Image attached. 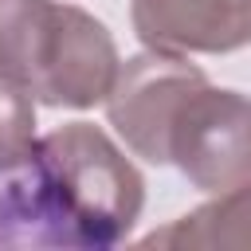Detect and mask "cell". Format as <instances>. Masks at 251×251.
<instances>
[{
  "label": "cell",
  "mask_w": 251,
  "mask_h": 251,
  "mask_svg": "<svg viewBox=\"0 0 251 251\" xmlns=\"http://www.w3.org/2000/svg\"><path fill=\"white\" fill-rule=\"evenodd\" d=\"M145 208V176L90 122L35 137L0 173V247H118Z\"/></svg>",
  "instance_id": "1"
},
{
  "label": "cell",
  "mask_w": 251,
  "mask_h": 251,
  "mask_svg": "<svg viewBox=\"0 0 251 251\" xmlns=\"http://www.w3.org/2000/svg\"><path fill=\"white\" fill-rule=\"evenodd\" d=\"M118 43L102 20L59 0H0V82L43 106L90 110L118 75Z\"/></svg>",
  "instance_id": "2"
},
{
  "label": "cell",
  "mask_w": 251,
  "mask_h": 251,
  "mask_svg": "<svg viewBox=\"0 0 251 251\" xmlns=\"http://www.w3.org/2000/svg\"><path fill=\"white\" fill-rule=\"evenodd\" d=\"M169 165L216 196L251 184V94L200 82L169 122Z\"/></svg>",
  "instance_id": "3"
},
{
  "label": "cell",
  "mask_w": 251,
  "mask_h": 251,
  "mask_svg": "<svg viewBox=\"0 0 251 251\" xmlns=\"http://www.w3.org/2000/svg\"><path fill=\"white\" fill-rule=\"evenodd\" d=\"M208 82V75L176 51H153L118 63L114 86L106 94V118L126 149L149 165H169V122L188 90Z\"/></svg>",
  "instance_id": "4"
},
{
  "label": "cell",
  "mask_w": 251,
  "mask_h": 251,
  "mask_svg": "<svg viewBox=\"0 0 251 251\" xmlns=\"http://www.w3.org/2000/svg\"><path fill=\"white\" fill-rule=\"evenodd\" d=\"M129 20L153 51L227 55L251 43V0H129Z\"/></svg>",
  "instance_id": "5"
},
{
  "label": "cell",
  "mask_w": 251,
  "mask_h": 251,
  "mask_svg": "<svg viewBox=\"0 0 251 251\" xmlns=\"http://www.w3.org/2000/svg\"><path fill=\"white\" fill-rule=\"evenodd\" d=\"M137 247H176V251L239 247V251H251V184L216 192L208 204L192 208L188 216L173 220L169 227L141 235Z\"/></svg>",
  "instance_id": "6"
},
{
  "label": "cell",
  "mask_w": 251,
  "mask_h": 251,
  "mask_svg": "<svg viewBox=\"0 0 251 251\" xmlns=\"http://www.w3.org/2000/svg\"><path fill=\"white\" fill-rule=\"evenodd\" d=\"M35 141V98L0 82V173L24 161Z\"/></svg>",
  "instance_id": "7"
}]
</instances>
